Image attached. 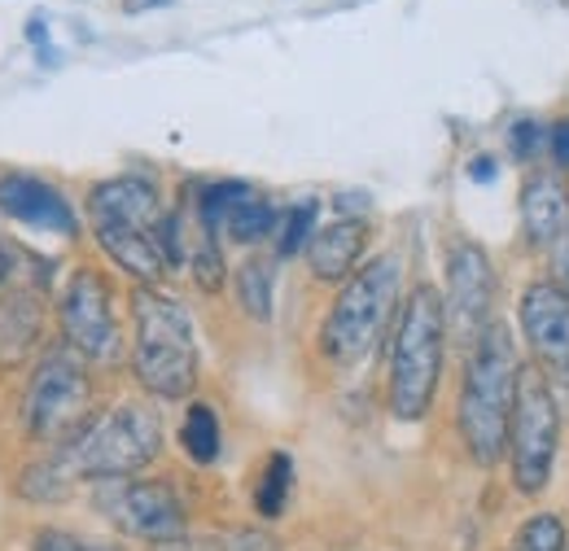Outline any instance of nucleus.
Returning a JSON list of instances; mask_svg holds the SVG:
<instances>
[{"instance_id": "obj_1", "label": "nucleus", "mask_w": 569, "mask_h": 551, "mask_svg": "<svg viewBox=\"0 0 569 551\" xmlns=\"http://www.w3.org/2000/svg\"><path fill=\"white\" fill-rule=\"evenodd\" d=\"M517 345L512 329L496 320L478 342L469 345L465 359V381H460V408H456V429L473 464L496 469L508 451V420H512V399H517Z\"/></svg>"}, {"instance_id": "obj_2", "label": "nucleus", "mask_w": 569, "mask_h": 551, "mask_svg": "<svg viewBox=\"0 0 569 551\" xmlns=\"http://www.w3.org/2000/svg\"><path fill=\"white\" fill-rule=\"evenodd\" d=\"M132 372L153 399H189L198 385V333L180 298L158 284L132 289Z\"/></svg>"}, {"instance_id": "obj_3", "label": "nucleus", "mask_w": 569, "mask_h": 551, "mask_svg": "<svg viewBox=\"0 0 569 551\" xmlns=\"http://www.w3.org/2000/svg\"><path fill=\"white\" fill-rule=\"evenodd\" d=\"M442 354H447V315L442 293L433 284H417L395 324L390 342V412L395 420H426L442 381Z\"/></svg>"}, {"instance_id": "obj_4", "label": "nucleus", "mask_w": 569, "mask_h": 551, "mask_svg": "<svg viewBox=\"0 0 569 551\" xmlns=\"http://www.w3.org/2000/svg\"><path fill=\"white\" fill-rule=\"evenodd\" d=\"M399 284H403V263L395 254H381L351 272L320 324V350L329 363L356 368L381 345L399 311Z\"/></svg>"}, {"instance_id": "obj_5", "label": "nucleus", "mask_w": 569, "mask_h": 551, "mask_svg": "<svg viewBox=\"0 0 569 551\" xmlns=\"http://www.w3.org/2000/svg\"><path fill=\"white\" fill-rule=\"evenodd\" d=\"M58 469L74 482H114L137 478L162 455V424L144 403H119L114 412L97 415L74 442L49 451Z\"/></svg>"}, {"instance_id": "obj_6", "label": "nucleus", "mask_w": 569, "mask_h": 551, "mask_svg": "<svg viewBox=\"0 0 569 551\" xmlns=\"http://www.w3.org/2000/svg\"><path fill=\"white\" fill-rule=\"evenodd\" d=\"M557 447H561L557 390L535 363H521L512 420H508V451H503L517 494H543V485L552 482V469H557Z\"/></svg>"}, {"instance_id": "obj_7", "label": "nucleus", "mask_w": 569, "mask_h": 551, "mask_svg": "<svg viewBox=\"0 0 569 551\" xmlns=\"http://www.w3.org/2000/svg\"><path fill=\"white\" fill-rule=\"evenodd\" d=\"M22 420H27V433L53 451L74 442L92 424V381L71 345L49 350L40 359V368L31 372Z\"/></svg>"}, {"instance_id": "obj_8", "label": "nucleus", "mask_w": 569, "mask_h": 551, "mask_svg": "<svg viewBox=\"0 0 569 551\" xmlns=\"http://www.w3.org/2000/svg\"><path fill=\"white\" fill-rule=\"evenodd\" d=\"M92 503H97V512H101L114 530H123L128 539H141L149 548L189 534L184 499L176 494L171 482H144V478L97 482Z\"/></svg>"}, {"instance_id": "obj_9", "label": "nucleus", "mask_w": 569, "mask_h": 551, "mask_svg": "<svg viewBox=\"0 0 569 551\" xmlns=\"http://www.w3.org/2000/svg\"><path fill=\"white\" fill-rule=\"evenodd\" d=\"M62 342L71 345L83 363H119L123 359V329L114 315V289L97 268L71 272L62 302H58Z\"/></svg>"}, {"instance_id": "obj_10", "label": "nucleus", "mask_w": 569, "mask_h": 551, "mask_svg": "<svg viewBox=\"0 0 569 551\" xmlns=\"http://www.w3.org/2000/svg\"><path fill=\"white\" fill-rule=\"evenodd\" d=\"M447 342H456L465 354L491 324H496V268L482 246L456 241L447 254Z\"/></svg>"}, {"instance_id": "obj_11", "label": "nucleus", "mask_w": 569, "mask_h": 551, "mask_svg": "<svg viewBox=\"0 0 569 551\" xmlns=\"http://www.w3.org/2000/svg\"><path fill=\"white\" fill-rule=\"evenodd\" d=\"M517 315L535 368L552 381V390H569V293L557 280H535L526 284Z\"/></svg>"}, {"instance_id": "obj_12", "label": "nucleus", "mask_w": 569, "mask_h": 551, "mask_svg": "<svg viewBox=\"0 0 569 551\" xmlns=\"http://www.w3.org/2000/svg\"><path fill=\"white\" fill-rule=\"evenodd\" d=\"M0 210L27 228H40V232H58V237L79 232V219H74L67 193L53 189L49 180H36V176H0Z\"/></svg>"}, {"instance_id": "obj_13", "label": "nucleus", "mask_w": 569, "mask_h": 551, "mask_svg": "<svg viewBox=\"0 0 569 551\" xmlns=\"http://www.w3.org/2000/svg\"><path fill=\"white\" fill-rule=\"evenodd\" d=\"M88 219H92V228L119 223V228L158 232L162 228V202H158V189L144 176H114V180H106L88 193Z\"/></svg>"}, {"instance_id": "obj_14", "label": "nucleus", "mask_w": 569, "mask_h": 551, "mask_svg": "<svg viewBox=\"0 0 569 551\" xmlns=\"http://www.w3.org/2000/svg\"><path fill=\"white\" fill-rule=\"evenodd\" d=\"M521 228L535 250H557L569 237V189L557 171H530L521 184Z\"/></svg>"}, {"instance_id": "obj_15", "label": "nucleus", "mask_w": 569, "mask_h": 551, "mask_svg": "<svg viewBox=\"0 0 569 551\" xmlns=\"http://www.w3.org/2000/svg\"><path fill=\"white\" fill-rule=\"evenodd\" d=\"M368 246V219H356V214H342L338 223L320 228L307 246V263H311V276L325 280V284H338V280H351L359 254Z\"/></svg>"}, {"instance_id": "obj_16", "label": "nucleus", "mask_w": 569, "mask_h": 551, "mask_svg": "<svg viewBox=\"0 0 569 551\" xmlns=\"http://www.w3.org/2000/svg\"><path fill=\"white\" fill-rule=\"evenodd\" d=\"M92 232H97V246L119 263V272H128L137 284H158L162 276L171 272L158 232H149V228H119V223H106V228H92Z\"/></svg>"}, {"instance_id": "obj_17", "label": "nucleus", "mask_w": 569, "mask_h": 551, "mask_svg": "<svg viewBox=\"0 0 569 551\" xmlns=\"http://www.w3.org/2000/svg\"><path fill=\"white\" fill-rule=\"evenodd\" d=\"M40 324H44L40 289L13 284L0 298V368H13V363H22L31 354V345L40 338Z\"/></svg>"}, {"instance_id": "obj_18", "label": "nucleus", "mask_w": 569, "mask_h": 551, "mask_svg": "<svg viewBox=\"0 0 569 551\" xmlns=\"http://www.w3.org/2000/svg\"><path fill=\"white\" fill-rule=\"evenodd\" d=\"M277 228H281V210L272 207V202H263V198H254V193L246 202H237L223 214V223H219V232H228V241H237V246H259Z\"/></svg>"}, {"instance_id": "obj_19", "label": "nucleus", "mask_w": 569, "mask_h": 551, "mask_svg": "<svg viewBox=\"0 0 569 551\" xmlns=\"http://www.w3.org/2000/svg\"><path fill=\"white\" fill-rule=\"evenodd\" d=\"M180 447L193 464H214L219 460V447H223V433H219V415L211 403H189L184 424H180Z\"/></svg>"}, {"instance_id": "obj_20", "label": "nucleus", "mask_w": 569, "mask_h": 551, "mask_svg": "<svg viewBox=\"0 0 569 551\" xmlns=\"http://www.w3.org/2000/svg\"><path fill=\"white\" fill-rule=\"evenodd\" d=\"M272 298H277V272L268 259H250L237 268V302L250 320L268 324L272 320Z\"/></svg>"}, {"instance_id": "obj_21", "label": "nucleus", "mask_w": 569, "mask_h": 551, "mask_svg": "<svg viewBox=\"0 0 569 551\" xmlns=\"http://www.w3.org/2000/svg\"><path fill=\"white\" fill-rule=\"evenodd\" d=\"M289 494H293V460H289V451H272V460L263 464L259 485H254V512L263 521H277L284 503H289Z\"/></svg>"}, {"instance_id": "obj_22", "label": "nucleus", "mask_w": 569, "mask_h": 551, "mask_svg": "<svg viewBox=\"0 0 569 551\" xmlns=\"http://www.w3.org/2000/svg\"><path fill=\"white\" fill-rule=\"evenodd\" d=\"M512 551H569V530L557 512H535L521 530H517V548Z\"/></svg>"}, {"instance_id": "obj_23", "label": "nucleus", "mask_w": 569, "mask_h": 551, "mask_svg": "<svg viewBox=\"0 0 569 551\" xmlns=\"http://www.w3.org/2000/svg\"><path fill=\"white\" fill-rule=\"evenodd\" d=\"M316 219H320V202H298V207L284 210L281 219V259H293V254H307L311 237H316Z\"/></svg>"}, {"instance_id": "obj_24", "label": "nucleus", "mask_w": 569, "mask_h": 551, "mask_svg": "<svg viewBox=\"0 0 569 551\" xmlns=\"http://www.w3.org/2000/svg\"><path fill=\"white\" fill-rule=\"evenodd\" d=\"M31 551H119L114 543H101V539H88V534H74V530H58V525H44L31 534Z\"/></svg>"}, {"instance_id": "obj_25", "label": "nucleus", "mask_w": 569, "mask_h": 551, "mask_svg": "<svg viewBox=\"0 0 569 551\" xmlns=\"http://www.w3.org/2000/svg\"><path fill=\"white\" fill-rule=\"evenodd\" d=\"M508 149L517 162H535L543 149H548V128H539L535 119H521L508 128Z\"/></svg>"}, {"instance_id": "obj_26", "label": "nucleus", "mask_w": 569, "mask_h": 551, "mask_svg": "<svg viewBox=\"0 0 569 551\" xmlns=\"http://www.w3.org/2000/svg\"><path fill=\"white\" fill-rule=\"evenodd\" d=\"M228 551H277V539L263 530H237V534H219Z\"/></svg>"}, {"instance_id": "obj_27", "label": "nucleus", "mask_w": 569, "mask_h": 551, "mask_svg": "<svg viewBox=\"0 0 569 551\" xmlns=\"http://www.w3.org/2000/svg\"><path fill=\"white\" fill-rule=\"evenodd\" d=\"M153 551H228V548H223V539H211V534H180V539L153 543Z\"/></svg>"}, {"instance_id": "obj_28", "label": "nucleus", "mask_w": 569, "mask_h": 551, "mask_svg": "<svg viewBox=\"0 0 569 551\" xmlns=\"http://www.w3.org/2000/svg\"><path fill=\"white\" fill-rule=\"evenodd\" d=\"M548 149H552L557 167L569 171V119H561V123H552V128H548Z\"/></svg>"}, {"instance_id": "obj_29", "label": "nucleus", "mask_w": 569, "mask_h": 551, "mask_svg": "<svg viewBox=\"0 0 569 551\" xmlns=\"http://www.w3.org/2000/svg\"><path fill=\"white\" fill-rule=\"evenodd\" d=\"M469 176L491 184V180H496V162H491V158H473V162H469Z\"/></svg>"}, {"instance_id": "obj_30", "label": "nucleus", "mask_w": 569, "mask_h": 551, "mask_svg": "<svg viewBox=\"0 0 569 551\" xmlns=\"http://www.w3.org/2000/svg\"><path fill=\"white\" fill-rule=\"evenodd\" d=\"M176 0H123V13H149V9H167Z\"/></svg>"}, {"instance_id": "obj_31", "label": "nucleus", "mask_w": 569, "mask_h": 551, "mask_svg": "<svg viewBox=\"0 0 569 551\" xmlns=\"http://www.w3.org/2000/svg\"><path fill=\"white\" fill-rule=\"evenodd\" d=\"M557 263H561V280H557V284H561V289L569 293V237L561 241V246H557Z\"/></svg>"}]
</instances>
